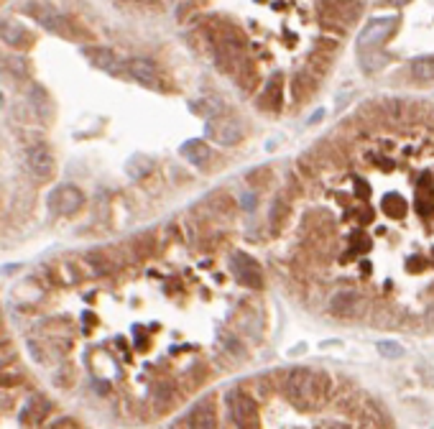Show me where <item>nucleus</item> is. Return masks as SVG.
<instances>
[{"mask_svg": "<svg viewBox=\"0 0 434 429\" xmlns=\"http://www.w3.org/2000/svg\"><path fill=\"white\" fill-rule=\"evenodd\" d=\"M51 429H82L74 419H69V417H64V419H59V424H54Z\"/></svg>", "mask_w": 434, "mask_h": 429, "instance_id": "33", "label": "nucleus"}, {"mask_svg": "<svg viewBox=\"0 0 434 429\" xmlns=\"http://www.w3.org/2000/svg\"><path fill=\"white\" fill-rule=\"evenodd\" d=\"M356 187H358V197H368V184H365V182H358Z\"/></svg>", "mask_w": 434, "mask_h": 429, "instance_id": "36", "label": "nucleus"}, {"mask_svg": "<svg viewBox=\"0 0 434 429\" xmlns=\"http://www.w3.org/2000/svg\"><path fill=\"white\" fill-rule=\"evenodd\" d=\"M360 10L358 0H324L322 3V21L335 26H347L353 24Z\"/></svg>", "mask_w": 434, "mask_h": 429, "instance_id": "10", "label": "nucleus"}, {"mask_svg": "<svg viewBox=\"0 0 434 429\" xmlns=\"http://www.w3.org/2000/svg\"><path fill=\"white\" fill-rule=\"evenodd\" d=\"M363 310V296L353 289H342L330 299V312L340 319H353Z\"/></svg>", "mask_w": 434, "mask_h": 429, "instance_id": "12", "label": "nucleus"}, {"mask_svg": "<svg viewBox=\"0 0 434 429\" xmlns=\"http://www.w3.org/2000/svg\"><path fill=\"white\" fill-rule=\"evenodd\" d=\"M28 13L36 18V24L44 31L54 33V36H64V39H74V28H72L69 18L62 16L59 10H54L51 6H28Z\"/></svg>", "mask_w": 434, "mask_h": 429, "instance_id": "7", "label": "nucleus"}, {"mask_svg": "<svg viewBox=\"0 0 434 429\" xmlns=\"http://www.w3.org/2000/svg\"><path fill=\"white\" fill-rule=\"evenodd\" d=\"M378 3H383V6H394V8H401V6H406L409 0H378Z\"/></svg>", "mask_w": 434, "mask_h": 429, "instance_id": "35", "label": "nucleus"}, {"mask_svg": "<svg viewBox=\"0 0 434 429\" xmlns=\"http://www.w3.org/2000/svg\"><path fill=\"white\" fill-rule=\"evenodd\" d=\"M49 210L54 214H74L85 207V192L77 184H59L51 194H49Z\"/></svg>", "mask_w": 434, "mask_h": 429, "instance_id": "6", "label": "nucleus"}, {"mask_svg": "<svg viewBox=\"0 0 434 429\" xmlns=\"http://www.w3.org/2000/svg\"><path fill=\"white\" fill-rule=\"evenodd\" d=\"M230 271L233 276L240 281L243 286L253 289V292H260L266 286V278H263V269L260 263L248 253H233L230 255Z\"/></svg>", "mask_w": 434, "mask_h": 429, "instance_id": "4", "label": "nucleus"}, {"mask_svg": "<svg viewBox=\"0 0 434 429\" xmlns=\"http://www.w3.org/2000/svg\"><path fill=\"white\" fill-rule=\"evenodd\" d=\"M128 248H131V255L135 261H146V258L156 253V235L153 233H138L135 238H131Z\"/></svg>", "mask_w": 434, "mask_h": 429, "instance_id": "19", "label": "nucleus"}, {"mask_svg": "<svg viewBox=\"0 0 434 429\" xmlns=\"http://www.w3.org/2000/svg\"><path fill=\"white\" fill-rule=\"evenodd\" d=\"M403 199L399 197V194H386L383 197V202H381V210L386 214H391V217H399V214H403Z\"/></svg>", "mask_w": 434, "mask_h": 429, "instance_id": "31", "label": "nucleus"}, {"mask_svg": "<svg viewBox=\"0 0 434 429\" xmlns=\"http://www.w3.org/2000/svg\"><path fill=\"white\" fill-rule=\"evenodd\" d=\"M3 67H6L16 80H28V74H31V62H28L24 54L3 56Z\"/></svg>", "mask_w": 434, "mask_h": 429, "instance_id": "24", "label": "nucleus"}, {"mask_svg": "<svg viewBox=\"0 0 434 429\" xmlns=\"http://www.w3.org/2000/svg\"><path fill=\"white\" fill-rule=\"evenodd\" d=\"M28 103H31L33 112H36L39 118H44V115H47V120L54 118V103L49 100L47 87H41V85H31V90H28Z\"/></svg>", "mask_w": 434, "mask_h": 429, "instance_id": "18", "label": "nucleus"}, {"mask_svg": "<svg viewBox=\"0 0 434 429\" xmlns=\"http://www.w3.org/2000/svg\"><path fill=\"white\" fill-rule=\"evenodd\" d=\"M245 182H248V187H253V190H263V187L271 182V169L269 167L253 169V171L245 174Z\"/></svg>", "mask_w": 434, "mask_h": 429, "instance_id": "30", "label": "nucleus"}, {"mask_svg": "<svg viewBox=\"0 0 434 429\" xmlns=\"http://www.w3.org/2000/svg\"><path fill=\"white\" fill-rule=\"evenodd\" d=\"M26 167L36 179H51L56 171V159L51 149L44 146V143H36V146H28L26 149Z\"/></svg>", "mask_w": 434, "mask_h": 429, "instance_id": "8", "label": "nucleus"}, {"mask_svg": "<svg viewBox=\"0 0 434 429\" xmlns=\"http://www.w3.org/2000/svg\"><path fill=\"white\" fill-rule=\"evenodd\" d=\"M82 54L92 62V67H97L100 72H108V74H112V77H126L128 74V64L123 62L112 49L87 47V49H82Z\"/></svg>", "mask_w": 434, "mask_h": 429, "instance_id": "9", "label": "nucleus"}, {"mask_svg": "<svg viewBox=\"0 0 434 429\" xmlns=\"http://www.w3.org/2000/svg\"><path fill=\"white\" fill-rule=\"evenodd\" d=\"M281 100H284V74H274L258 97V108L266 112L281 110Z\"/></svg>", "mask_w": 434, "mask_h": 429, "instance_id": "14", "label": "nucleus"}, {"mask_svg": "<svg viewBox=\"0 0 434 429\" xmlns=\"http://www.w3.org/2000/svg\"><path fill=\"white\" fill-rule=\"evenodd\" d=\"M0 39L6 41L10 49H18V51H26L28 47H33V33L18 21H3L0 24Z\"/></svg>", "mask_w": 434, "mask_h": 429, "instance_id": "13", "label": "nucleus"}, {"mask_svg": "<svg viewBox=\"0 0 434 429\" xmlns=\"http://www.w3.org/2000/svg\"><path fill=\"white\" fill-rule=\"evenodd\" d=\"M332 429H350V427H332Z\"/></svg>", "mask_w": 434, "mask_h": 429, "instance_id": "37", "label": "nucleus"}, {"mask_svg": "<svg viewBox=\"0 0 434 429\" xmlns=\"http://www.w3.org/2000/svg\"><path fill=\"white\" fill-rule=\"evenodd\" d=\"M312 90H315V80H309L307 72H299V74L292 80L294 100H304L307 95H312Z\"/></svg>", "mask_w": 434, "mask_h": 429, "instance_id": "29", "label": "nucleus"}, {"mask_svg": "<svg viewBox=\"0 0 434 429\" xmlns=\"http://www.w3.org/2000/svg\"><path fill=\"white\" fill-rule=\"evenodd\" d=\"M172 429H217V409H215V398H202L192 406L187 417L176 419Z\"/></svg>", "mask_w": 434, "mask_h": 429, "instance_id": "5", "label": "nucleus"}, {"mask_svg": "<svg viewBox=\"0 0 434 429\" xmlns=\"http://www.w3.org/2000/svg\"><path fill=\"white\" fill-rule=\"evenodd\" d=\"M332 378L322 371H309V368H294L286 373L284 394L297 409L307 412L317 409L330 398Z\"/></svg>", "mask_w": 434, "mask_h": 429, "instance_id": "1", "label": "nucleus"}, {"mask_svg": "<svg viewBox=\"0 0 434 429\" xmlns=\"http://www.w3.org/2000/svg\"><path fill=\"white\" fill-rule=\"evenodd\" d=\"M230 419L235 421L237 429H258L260 427V412L256 398L243 389H233L228 394Z\"/></svg>", "mask_w": 434, "mask_h": 429, "instance_id": "2", "label": "nucleus"}, {"mask_svg": "<svg viewBox=\"0 0 434 429\" xmlns=\"http://www.w3.org/2000/svg\"><path fill=\"white\" fill-rule=\"evenodd\" d=\"M151 398H153V406H156L158 414L169 412V409L174 406V401H176V389H174V383L172 381H158L156 386H153Z\"/></svg>", "mask_w": 434, "mask_h": 429, "instance_id": "20", "label": "nucleus"}, {"mask_svg": "<svg viewBox=\"0 0 434 429\" xmlns=\"http://www.w3.org/2000/svg\"><path fill=\"white\" fill-rule=\"evenodd\" d=\"M205 133L210 141L220 143V146H237V143L245 138V126L235 115H217V118H210L205 123Z\"/></svg>", "mask_w": 434, "mask_h": 429, "instance_id": "3", "label": "nucleus"}, {"mask_svg": "<svg viewBox=\"0 0 434 429\" xmlns=\"http://www.w3.org/2000/svg\"><path fill=\"white\" fill-rule=\"evenodd\" d=\"M378 353L383 358H388V360H396V358L403 355V348L399 345V342H391V340H383L378 342Z\"/></svg>", "mask_w": 434, "mask_h": 429, "instance_id": "32", "label": "nucleus"}, {"mask_svg": "<svg viewBox=\"0 0 434 429\" xmlns=\"http://www.w3.org/2000/svg\"><path fill=\"white\" fill-rule=\"evenodd\" d=\"M85 266H87V274L90 276H112L115 271H118V263L112 261L110 251H87L85 253Z\"/></svg>", "mask_w": 434, "mask_h": 429, "instance_id": "15", "label": "nucleus"}, {"mask_svg": "<svg viewBox=\"0 0 434 429\" xmlns=\"http://www.w3.org/2000/svg\"><path fill=\"white\" fill-rule=\"evenodd\" d=\"M240 207H245V210H253V207H256V197H253V194H245L243 202H240Z\"/></svg>", "mask_w": 434, "mask_h": 429, "instance_id": "34", "label": "nucleus"}, {"mask_svg": "<svg viewBox=\"0 0 434 429\" xmlns=\"http://www.w3.org/2000/svg\"><path fill=\"white\" fill-rule=\"evenodd\" d=\"M128 77H133L138 85H143V87H151V90L164 87L158 64L151 62V59H143V56H135V59L128 62Z\"/></svg>", "mask_w": 434, "mask_h": 429, "instance_id": "11", "label": "nucleus"}, {"mask_svg": "<svg viewBox=\"0 0 434 429\" xmlns=\"http://www.w3.org/2000/svg\"><path fill=\"white\" fill-rule=\"evenodd\" d=\"M179 153H182L194 169H205V167H210V161H212V149H210L205 141H199V138H190L187 143H182Z\"/></svg>", "mask_w": 434, "mask_h": 429, "instance_id": "17", "label": "nucleus"}, {"mask_svg": "<svg viewBox=\"0 0 434 429\" xmlns=\"http://www.w3.org/2000/svg\"><path fill=\"white\" fill-rule=\"evenodd\" d=\"M386 64H388V56L383 54V51H378V49H373V51H363V54H360V67H363L368 74L381 72Z\"/></svg>", "mask_w": 434, "mask_h": 429, "instance_id": "26", "label": "nucleus"}, {"mask_svg": "<svg viewBox=\"0 0 434 429\" xmlns=\"http://www.w3.org/2000/svg\"><path fill=\"white\" fill-rule=\"evenodd\" d=\"M289 214H292V207H289V202H286L284 197H276L274 202H271V210H269V228L274 235H278V233L284 230V223L289 220Z\"/></svg>", "mask_w": 434, "mask_h": 429, "instance_id": "21", "label": "nucleus"}, {"mask_svg": "<svg viewBox=\"0 0 434 429\" xmlns=\"http://www.w3.org/2000/svg\"><path fill=\"white\" fill-rule=\"evenodd\" d=\"M411 77L417 82H434V56H419L411 62Z\"/></svg>", "mask_w": 434, "mask_h": 429, "instance_id": "25", "label": "nucleus"}, {"mask_svg": "<svg viewBox=\"0 0 434 429\" xmlns=\"http://www.w3.org/2000/svg\"><path fill=\"white\" fill-rule=\"evenodd\" d=\"M49 412H51V404H49V401H44V398H33L31 404L26 406V412L21 414V417H24V419L28 421V424H33V421H41V419H44V417H47Z\"/></svg>", "mask_w": 434, "mask_h": 429, "instance_id": "28", "label": "nucleus"}, {"mask_svg": "<svg viewBox=\"0 0 434 429\" xmlns=\"http://www.w3.org/2000/svg\"><path fill=\"white\" fill-rule=\"evenodd\" d=\"M396 18L386 16V18H373L371 24L365 26L363 31H360V36H358V49H368V47H376V44H381V39L386 36L391 28H394Z\"/></svg>", "mask_w": 434, "mask_h": 429, "instance_id": "16", "label": "nucleus"}, {"mask_svg": "<svg viewBox=\"0 0 434 429\" xmlns=\"http://www.w3.org/2000/svg\"><path fill=\"white\" fill-rule=\"evenodd\" d=\"M153 167H156V164H153V159H149V156H141V153H138V156H133V159H131V161H128V164H126L128 174L133 176V179L149 176L151 171H153Z\"/></svg>", "mask_w": 434, "mask_h": 429, "instance_id": "27", "label": "nucleus"}, {"mask_svg": "<svg viewBox=\"0 0 434 429\" xmlns=\"http://www.w3.org/2000/svg\"><path fill=\"white\" fill-rule=\"evenodd\" d=\"M192 110L197 112V115H202V118H217V115H225V103L222 100H217V97H205V100H194L192 103Z\"/></svg>", "mask_w": 434, "mask_h": 429, "instance_id": "23", "label": "nucleus"}, {"mask_svg": "<svg viewBox=\"0 0 434 429\" xmlns=\"http://www.w3.org/2000/svg\"><path fill=\"white\" fill-rule=\"evenodd\" d=\"M207 210H212L215 214H222V217H233L237 212V202L225 192H212L210 197L205 199Z\"/></svg>", "mask_w": 434, "mask_h": 429, "instance_id": "22", "label": "nucleus"}]
</instances>
